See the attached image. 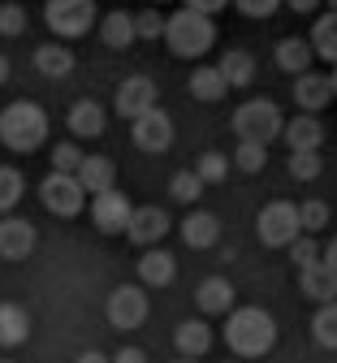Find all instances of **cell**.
I'll return each instance as SVG.
<instances>
[{"instance_id": "6da1fadb", "label": "cell", "mask_w": 337, "mask_h": 363, "mask_svg": "<svg viewBox=\"0 0 337 363\" xmlns=\"http://www.w3.org/2000/svg\"><path fill=\"white\" fill-rule=\"evenodd\" d=\"M225 346L238 359H264L277 346V320L264 307H229V315H225Z\"/></svg>"}, {"instance_id": "7a4b0ae2", "label": "cell", "mask_w": 337, "mask_h": 363, "mask_svg": "<svg viewBox=\"0 0 337 363\" xmlns=\"http://www.w3.org/2000/svg\"><path fill=\"white\" fill-rule=\"evenodd\" d=\"M0 143L18 156H31L48 143V113L35 100H13L0 113Z\"/></svg>"}, {"instance_id": "3957f363", "label": "cell", "mask_w": 337, "mask_h": 363, "mask_svg": "<svg viewBox=\"0 0 337 363\" xmlns=\"http://www.w3.org/2000/svg\"><path fill=\"white\" fill-rule=\"evenodd\" d=\"M165 43H169V52L173 57H208L212 52V43H216V22L199 9H177L165 18Z\"/></svg>"}, {"instance_id": "277c9868", "label": "cell", "mask_w": 337, "mask_h": 363, "mask_svg": "<svg viewBox=\"0 0 337 363\" xmlns=\"http://www.w3.org/2000/svg\"><path fill=\"white\" fill-rule=\"evenodd\" d=\"M233 134L238 139H251V143H277L281 139V130H285V117L272 100H247V104H238L233 113Z\"/></svg>"}, {"instance_id": "5b68a950", "label": "cell", "mask_w": 337, "mask_h": 363, "mask_svg": "<svg viewBox=\"0 0 337 363\" xmlns=\"http://www.w3.org/2000/svg\"><path fill=\"white\" fill-rule=\"evenodd\" d=\"M39 199H43V208L53 212V216L74 220V216H82V208H87V186L78 182V173L53 169V173L39 182Z\"/></svg>"}, {"instance_id": "8992f818", "label": "cell", "mask_w": 337, "mask_h": 363, "mask_svg": "<svg viewBox=\"0 0 337 363\" xmlns=\"http://www.w3.org/2000/svg\"><path fill=\"white\" fill-rule=\"evenodd\" d=\"M255 230H260V242H264V247H290V242L303 234L299 203H285V199L264 203L260 216H255Z\"/></svg>"}, {"instance_id": "52a82bcc", "label": "cell", "mask_w": 337, "mask_h": 363, "mask_svg": "<svg viewBox=\"0 0 337 363\" xmlns=\"http://www.w3.org/2000/svg\"><path fill=\"white\" fill-rule=\"evenodd\" d=\"M43 22L57 39H82L95 26V0H48Z\"/></svg>"}, {"instance_id": "ba28073f", "label": "cell", "mask_w": 337, "mask_h": 363, "mask_svg": "<svg viewBox=\"0 0 337 363\" xmlns=\"http://www.w3.org/2000/svg\"><path fill=\"white\" fill-rule=\"evenodd\" d=\"M148 311H152V303H148V290H143V286H117V290L109 294V303H104L109 325L121 329V333L138 329L143 320H148Z\"/></svg>"}, {"instance_id": "9c48e42d", "label": "cell", "mask_w": 337, "mask_h": 363, "mask_svg": "<svg viewBox=\"0 0 337 363\" xmlns=\"http://www.w3.org/2000/svg\"><path fill=\"white\" fill-rule=\"evenodd\" d=\"M130 143H134L138 152H148V156L169 152V143H173V121H169V113H165L160 104L148 108V113H138V117L130 121Z\"/></svg>"}, {"instance_id": "30bf717a", "label": "cell", "mask_w": 337, "mask_h": 363, "mask_svg": "<svg viewBox=\"0 0 337 363\" xmlns=\"http://www.w3.org/2000/svg\"><path fill=\"white\" fill-rule=\"evenodd\" d=\"M130 212H134V203L117 186L104 191V195H91V220H95V230H100V234H126Z\"/></svg>"}, {"instance_id": "8fae6325", "label": "cell", "mask_w": 337, "mask_h": 363, "mask_svg": "<svg viewBox=\"0 0 337 363\" xmlns=\"http://www.w3.org/2000/svg\"><path fill=\"white\" fill-rule=\"evenodd\" d=\"M117 113L126 117V121H134L138 113H148V108H156L160 104V91H156V82L152 78H143V74H130L121 86H117Z\"/></svg>"}, {"instance_id": "7c38bea8", "label": "cell", "mask_w": 337, "mask_h": 363, "mask_svg": "<svg viewBox=\"0 0 337 363\" xmlns=\"http://www.w3.org/2000/svg\"><path fill=\"white\" fill-rule=\"evenodd\" d=\"M169 230H173V225H169V212L156 208V203H148V208H134V212H130L126 238H130L134 247H156Z\"/></svg>"}, {"instance_id": "4fadbf2b", "label": "cell", "mask_w": 337, "mask_h": 363, "mask_svg": "<svg viewBox=\"0 0 337 363\" xmlns=\"http://www.w3.org/2000/svg\"><path fill=\"white\" fill-rule=\"evenodd\" d=\"M39 242V230L26 220V216H13L5 212V220H0V259H26Z\"/></svg>"}, {"instance_id": "5bb4252c", "label": "cell", "mask_w": 337, "mask_h": 363, "mask_svg": "<svg viewBox=\"0 0 337 363\" xmlns=\"http://www.w3.org/2000/svg\"><path fill=\"white\" fill-rule=\"evenodd\" d=\"M333 100H337V96H333V78H328V74H320V69L294 74V104H299L303 113H324Z\"/></svg>"}, {"instance_id": "9a60e30c", "label": "cell", "mask_w": 337, "mask_h": 363, "mask_svg": "<svg viewBox=\"0 0 337 363\" xmlns=\"http://www.w3.org/2000/svg\"><path fill=\"white\" fill-rule=\"evenodd\" d=\"M173 277H177V259H173V251L169 247H143V259H138V281L143 286H152V290H160V286H173Z\"/></svg>"}, {"instance_id": "2e32d148", "label": "cell", "mask_w": 337, "mask_h": 363, "mask_svg": "<svg viewBox=\"0 0 337 363\" xmlns=\"http://www.w3.org/2000/svg\"><path fill=\"white\" fill-rule=\"evenodd\" d=\"M281 139L290 152H320L324 147V125H320V113H299L294 121H285Z\"/></svg>"}, {"instance_id": "e0dca14e", "label": "cell", "mask_w": 337, "mask_h": 363, "mask_svg": "<svg viewBox=\"0 0 337 363\" xmlns=\"http://www.w3.org/2000/svg\"><path fill=\"white\" fill-rule=\"evenodd\" d=\"M299 290H303V298H311V303H333V298H337V268H328L324 259L299 268Z\"/></svg>"}, {"instance_id": "ac0fdd59", "label": "cell", "mask_w": 337, "mask_h": 363, "mask_svg": "<svg viewBox=\"0 0 337 363\" xmlns=\"http://www.w3.org/2000/svg\"><path fill=\"white\" fill-rule=\"evenodd\" d=\"M182 230V242L186 247H195V251H204V247H216L221 242V220L212 216V212H186V220L177 225Z\"/></svg>"}, {"instance_id": "d6986e66", "label": "cell", "mask_w": 337, "mask_h": 363, "mask_svg": "<svg viewBox=\"0 0 337 363\" xmlns=\"http://www.w3.org/2000/svg\"><path fill=\"white\" fill-rule=\"evenodd\" d=\"M195 307H199L204 315H229V307H233V286H229V277H204L199 290H195Z\"/></svg>"}, {"instance_id": "ffe728a7", "label": "cell", "mask_w": 337, "mask_h": 363, "mask_svg": "<svg viewBox=\"0 0 337 363\" xmlns=\"http://www.w3.org/2000/svg\"><path fill=\"white\" fill-rule=\"evenodd\" d=\"M78 182L87 186V195H104L117 186V164L109 156H82L78 164Z\"/></svg>"}, {"instance_id": "44dd1931", "label": "cell", "mask_w": 337, "mask_h": 363, "mask_svg": "<svg viewBox=\"0 0 337 363\" xmlns=\"http://www.w3.org/2000/svg\"><path fill=\"white\" fill-rule=\"evenodd\" d=\"M35 69H39L43 78H70V74H74V52L65 48V39L39 43V48H35Z\"/></svg>"}, {"instance_id": "7402d4cb", "label": "cell", "mask_w": 337, "mask_h": 363, "mask_svg": "<svg viewBox=\"0 0 337 363\" xmlns=\"http://www.w3.org/2000/svg\"><path fill=\"white\" fill-rule=\"evenodd\" d=\"M70 130H74V139H100V134L109 130V113L95 100H78L70 108Z\"/></svg>"}, {"instance_id": "603a6c76", "label": "cell", "mask_w": 337, "mask_h": 363, "mask_svg": "<svg viewBox=\"0 0 337 363\" xmlns=\"http://www.w3.org/2000/svg\"><path fill=\"white\" fill-rule=\"evenodd\" d=\"M173 346H177V354L204 359V354L212 350V329H208V320H182V325L173 329Z\"/></svg>"}, {"instance_id": "cb8c5ba5", "label": "cell", "mask_w": 337, "mask_h": 363, "mask_svg": "<svg viewBox=\"0 0 337 363\" xmlns=\"http://www.w3.org/2000/svg\"><path fill=\"white\" fill-rule=\"evenodd\" d=\"M277 69H285V74H303V69H311V61H316V48H311V39H299V35H290V39H281L277 43Z\"/></svg>"}, {"instance_id": "d4e9b609", "label": "cell", "mask_w": 337, "mask_h": 363, "mask_svg": "<svg viewBox=\"0 0 337 363\" xmlns=\"http://www.w3.org/2000/svg\"><path fill=\"white\" fill-rule=\"evenodd\" d=\"M186 86H190V96L204 100V104H216L225 91H229L221 65H195V69H190V82H186Z\"/></svg>"}, {"instance_id": "484cf974", "label": "cell", "mask_w": 337, "mask_h": 363, "mask_svg": "<svg viewBox=\"0 0 337 363\" xmlns=\"http://www.w3.org/2000/svg\"><path fill=\"white\" fill-rule=\"evenodd\" d=\"M100 39H104V48H113V52L130 48V43L138 39V35H134V13H126V9L104 13V18H100Z\"/></svg>"}, {"instance_id": "4316f807", "label": "cell", "mask_w": 337, "mask_h": 363, "mask_svg": "<svg viewBox=\"0 0 337 363\" xmlns=\"http://www.w3.org/2000/svg\"><path fill=\"white\" fill-rule=\"evenodd\" d=\"M216 65H221V74H225L229 91H233V86H238V91H247V86L255 82V74H260V69H255V57H251V52H243V48H229Z\"/></svg>"}, {"instance_id": "83f0119b", "label": "cell", "mask_w": 337, "mask_h": 363, "mask_svg": "<svg viewBox=\"0 0 337 363\" xmlns=\"http://www.w3.org/2000/svg\"><path fill=\"white\" fill-rule=\"evenodd\" d=\"M26 333H31V315H26V307H18V303H0V346L13 350V346L26 342Z\"/></svg>"}, {"instance_id": "f1b7e54d", "label": "cell", "mask_w": 337, "mask_h": 363, "mask_svg": "<svg viewBox=\"0 0 337 363\" xmlns=\"http://www.w3.org/2000/svg\"><path fill=\"white\" fill-rule=\"evenodd\" d=\"M311 48H316L320 61L337 65V13H333V9L316 18V26H311Z\"/></svg>"}, {"instance_id": "f546056e", "label": "cell", "mask_w": 337, "mask_h": 363, "mask_svg": "<svg viewBox=\"0 0 337 363\" xmlns=\"http://www.w3.org/2000/svg\"><path fill=\"white\" fill-rule=\"evenodd\" d=\"M22 195H26V177H22V169L0 164V216L13 212V208L22 203Z\"/></svg>"}, {"instance_id": "4dcf8cb0", "label": "cell", "mask_w": 337, "mask_h": 363, "mask_svg": "<svg viewBox=\"0 0 337 363\" xmlns=\"http://www.w3.org/2000/svg\"><path fill=\"white\" fill-rule=\"evenodd\" d=\"M311 337H316L324 350H337V298L316 307V315H311Z\"/></svg>"}, {"instance_id": "1f68e13d", "label": "cell", "mask_w": 337, "mask_h": 363, "mask_svg": "<svg viewBox=\"0 0 337 363\" xmlns=\"http://www.w3.org/2000/svg\"><path fill=\"white\" fill-rule=\"evenodd\" d=\"M229 169H233V160L225 152H199L195 156V173L204 177V186H221V182L229 177Z\"/></svg>"}, {"instance_id": "d6a6232c", "label": "cell", "mask_w": 337, "mask_h": 363, "mask_svg": "<svg viewBox=\"0 0 337 363\" xmlns=\"http://www.w3.org/2000/svg\"><path fill=\"white\" fill-rule=\"evenodd\" d=\"M238 164V173H260L268 164V143H251V139H238V152L229 156Z\"/></svg>"}, {"instance_id": "836d02e7", "label": "cell", "mask_w": 337, "mask_h": 363, "mask_svg": "<svg viewBox=\"0 0 337 363\" xmlns=\"http://www.w3.org/2000/svg\"><path fill=\"white\" fill-rule=\"evenodd\" d=\"M169 195H173L177 203H195V199L204 195V177H199L195 169H182V173H173V177H169Z\"/></svg>"}, {"instance_id": "e575fe53", "label": "cell", "mask_w": 337, "mask_h": 363, "mask_svg": "<svg viewBox=\"0 0 337 363\" xmlns=\"http://www.w3.org/2000/svg\"><path fill=\"white\" fill-rule=\"evenodd\" d=\"M320 173H324L320 152H290V177L294 182H316Z\"/></svg>"}, {"instance_id": "d590c367", "label": "cell", "mask_w": 337, "mask_h": 363, "mask_svg": "<svg viewBox=\"0 0 337 363\" xmlns=\"http://www.w3.org/2000/svg\"><path fill=\"white\" fill-rule=\"evenodd\" d=\"M285 251H290V259H294L299 268H307V264L324 259V247H320V242H316V234H307V230H303V234H299L290 247H285Z\"/></svg>"}, {"instance_id": "8d00e7d4", "label": "cell", "mask_w": 337, "mask_h": 363, "mask_svg": "<svg viewBox=\"0 0 337 363\" xmlns=\"http://www.w3.org/2000/svg\"><path fill=\"white\" fill-rule=\"evenodd\" d=\"M134 35H138L143 43H156V39H165V18H160L156 9H143V13H134Z\"/></svg>"}, {"instance_id": "74e56055", "label": "cell", "mask_w": 337, "mask_h": 363, "mask_svg": "<svg viewBox=\"0 0 337 363\" xmlns=\"http://www.w3.org/2000/svg\"><path fill=\"white\" fill-rule=\"evenodd\" d=\"M299 216H303V230L307 234H316V230H324V225H328V203L324 199H307V203H299Z\"/></svg>"}, {"instance_id": "f35d334b", "label": "cell", "mask_w": 337, "mask_h": 363, "mask_svg": "<svg viewBox=\"0 0 337 363\" xmlns=\"http://www.w3.org/2000/svg\"><path fill=\"white\" fill-rule=\"evenodd\" d=\"M22 30H26V9L18 5V0H9V5H0V35L18 39Z\"/></svg>"}, {"instance_id": "ab89813d", "label": "cell", "mask_w": 337, "mask_h": 363, "mask_svg": "<svg viewBox=\"0 0 337 363\" xmlns=\"http://www.w3.org/2000/svg\"><path fill=\"white\" fill-rule=\"evenodd\" d=\"M229 5H238V13H247V18H272L281 5H285V0H229Z\"/></svg>"}, {"instance_id": "60d3db41", "label": "cell", "mask_w": 337, "mask_h": 363, "mask_svg": "<svg viewBox=\"0 0 337 363\" xmlns=\"http://www.w3.org/2000/svg\"><path fill=\"white\" fill-rule=\"evenodd\" d=\"M78 164H82V152H78L74 143H57V147H53V169H61V173H78Z\"/></svg>"}, {"instance_id": "b9f144b4", "label": "cell", "mask_w": 337, "mask_h": 363, "mask_svg": "<svg viewBox=\"0 0 337 363\" xmlns=\"http://www.w3.org/2000/svg\"><path fill=\"white\" fill-rule=\"evenodd\" d=\"M182 5H186V9H199V13H208V18H216L229 0H182Z\"/></svg>"}, {"instance_id": "7bdbcfd3", "label": "cell", "mask_w": 337, "mask_h": 363, "mask_svg": "<svg viewBox=\"0 0 337 363\" xmlns=\"http://www.w3.org/2000/svg\"><path fill=\"white\" fill-rule=\"evenodd\" d=\"M113 363H148V354H143L138 346H121V350L113 354Z\"/></svg>"}, {"instance_id": "ee69618b", "label": "cell", "mask_w": 337, "mask_h": 363, "mask_svg": "<svg viewBox=\"0 0 337 363\" xmlns=\"http://www.w3.org/2000/svg\"><path fill=\"white\" fill-rule=\"evenodd\" d=\"M285 5H290L294 13H316V9L324 5V0H285Z\"/></svg>"}, {"instance_id": "f6af8a7d", "label": "cell", "mask_w": 337, "mask_h": 363, "mask_svg": "<svg viewBox=\"0 0 337 363\" xmlns=\"http://www.w3.org/2000/svg\"><path fill=\"white\" fill-rule=\"evenodd\" d=\"M78 363H113L104 350H87V354H78Z\"/></svg>"}, {"instance_id": "bcb514c9", "label": "cell", "mask_w": 337, "mask_h": 363, "mask_svg": "<svg viewBox=\"0 0 337 363\" xmlns=\"http://www.w3.org/2000/svg\"><path fill=\"white\" fill-rule=\"evenodd\" d=\"M324 264H328V268H337V238H328V242H324Z\"/></svg>"}, {"instance_id": "7dc6e473", "label": "cell", "mask_w": 337, "mask_h": 363, "mask_svg": "<svg viewBox=\"0 0 337 363\" xmlns=\"http://www.w3.org/2000/svg\"><path fill=\"white\" fill-rule=\"evenodd\" d=\"M9 82V57H0V86Z\"/></svg>"}, {"instance_id": "c3c4849f", "label": "cell", "mask_w": 337, "mask_h": 363, "mask_svg": "<svg viewBox=\"0 0 337 363\" xmlns=\"http://www.w3.org/2000/svg\"><path fill=\"white\" fill-rule=\"evenodd\" d=\"M173 363H199V359H190V354H182V359H173Z\"/></svg>"}, {"instance_id": "681fc988", "label": "cell", "mask_w": 337, "mask_h": 363, "mask_svg": "<svg viewBox=\"0 0 337 363\" xmlns=\"http://www.w3.org/2000/svg\"><path fill=\"white\" fill-rule=\"evenodd\" d=\"M328 78H333V96H337V65H333V74H328Z\"/></svg>"}, {"instance_id": "f907efd6", "label": "cell", "mask_w": 337, "mask_h": 363, "mask_svg": "<svg viewBox=\"0 0 337 363\" xmlns=\"http://www.w3.org/2000/svg\"><path fill=\"white\" fill-rule=\"evenodd\" d=\"M324 5H328V9H333V13H337V0H324Z\"/></svg>"}, {"instance_id": "816d5d0a", "label": "cell", "mask_w": 337, "mask_h": 363, "mask_svg": "<svg viewBox=\"0 0 337 363\" xmlns=\"http://www.w3.org/2000/svg\"><path fill=\"white\" fill-rule=\"evenodd\" d=\"M152 5H160V0H152Z\"/></svg>"}, {"instance_id": "f5cc1de1", "label": "cell", "mask_w": 337, "mask_h": 363, "mask_svg": "<svg viewBox=\"0 0 337 363\" xmlns=\"http://www.w3.org/2000/svg\"><path fill=\"white\" fill-rule=\"evenodd\" d=\"M0 363H9V359H0Z\"/></svg>"}, {"instance_id": "db71d44e", "label": "cell", "mask_w": 337, "mask_h": 363, "mask_svg": "<svg viewBox=\"0 0 337 363\" xmlns=\"http://www.w3.org/2000/svg\"><path fill=\"white\" fill-rule=\"evenodd\" d=\"M233 363H238V359H233Z\"/></svg>"}]
</instances>
